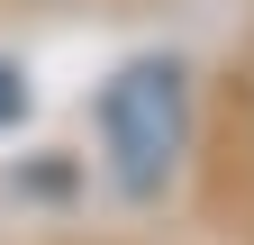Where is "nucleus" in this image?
Here are the masks:
<instances>
[{
  "label": "nucleus",
  "instance_id": "obj_2",
  "mask_svg": "<svg viewBox=\"0 0 254 245\" xmlns=\"http://www.w3.org/2000/svg\"><path fill=\"white\" fill-rule=\"evenodd\" d=\"M18 109H27V91H18V73H9V64H0V118H18Z\"/></svg>",
  "mask_w": 254,
  "mask_h": 245
},
{
  "label": "nucleus",
  "instance_id": "obj_1",
  "mask_svg": "<svg viewBox=\"0 0 254 245\" xmlns=\"http://www.w3.org/2000/svg\"><path fill=\"white\" fill-rule=\"evenodd\" d=\"M190 145V82L173 55H136V64H118L109 91H100V155H109V182L127 200H154L173 182Z\"/></svg>",
  "mask_w": 254,
  "mask_h": 245
}]
</instances>
